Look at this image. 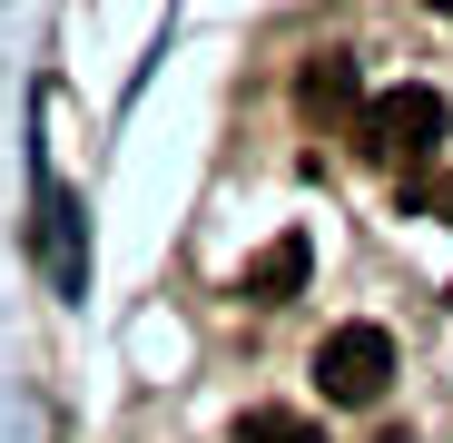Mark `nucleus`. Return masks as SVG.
<instances>
[{"label": "nucleus", "instance_id": "nucleus-1", "mask_svg": "<svg viewBox=\"0 0 453 443\" xmlns=\"http://www.w3.org/2000/svg\"><path fill=\"white\" fill-rule=\"evenodd\" d=\"M453 138V109H443V89H424V80H395V89H374L365 109H355V148L374 168H414V158H434V148Z\"/></svg>", "mask_w": 453, "mask_h": 443}, {"label": "nucleus", "instance_id": "nucleus-2", "mask_svg": "<svg viewBox=\"0 0 453 443\" xmlns=\"http://www.w3.org/2000/svg\"><path fill=\"white\" fill-rule=\"evenodd\" d=\"M316 385H326V404H374L395 385V335L385 325H335L316 345Z\"/></svg>", "mask_w": 453, "mask_h": 443}, {"label": "nucleus", "instance_id": "nucleus-3", "mask_svg": "<svg viewBox=\"0 0 453 443\" xmlns=\"http://www.w3.org/2000/svg\"><path fill=\"white\" fill-rule=\"evenodd\" d=\"M306 266H316V256H306V237L286 227V237H266V247H257V266H247V286H237V295H247V306H286V295L306 286Z\"/></svg>", "mask_w": 453, "mask_h": 443}, {"label": "nucleus", "instance_id": "nucleus-4", "mask_svg": "<svg viewBox=\"0 0 453 443\" xmlns=\"http://www.w3.org/2000/svg\"><path fill=\"white\" fill-rule=\"evenodd\" d=\"M355 109V59L345 50H316L306 59V118H345Z\"/></svg>", "mask_w": 453, "mask_h": 443}, {"label": "nucleus", "instance_id": "nucleus-5", "mask_svg": "<svg viewBox=\"0 0 453 443\" xmlns=\"http://www.w3.org/2000/svg\"><path fill=\"white\" fill-rule=\"evenodd\" d=\"M226 443H326L306 414H286V404H257V414H237V433Z\"/></svg>", "mask_w": 453, "mask_h": 443}, {"label": "nucleus", "instance_id": "nucleus-6", "mask_svg": "<svg viewBox=\"0 0 453 443\" xmlns=\"http://www.w3.org/2000/svg\"><path fill=\"white\" fill-rule=\"evenodd\" d=\"M50 256H59V295H80V207H69V187H50Z\"/></svg>", "mask_w": 453, "mask_h": 443}, {"label": "nucleus", "instance_id": "nucleus-7", "mask_svg": "<svg viewBox=\"0 0 453 443\" xmlns=\"http://www.w3.org/2000/svg\"><path fill=\"white\" fill-rule=\"evenodd\" d=\"M424 11H453V0H424Z\"/></svg>", "mask_w": 453, "mask_h": 443}]
</instances>
